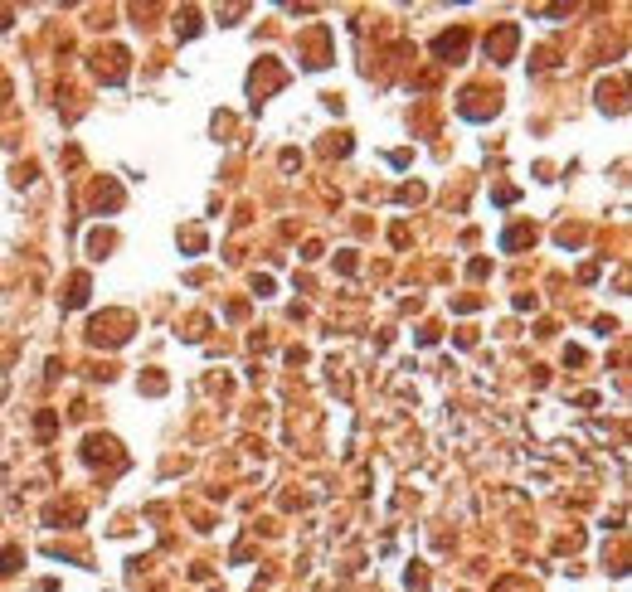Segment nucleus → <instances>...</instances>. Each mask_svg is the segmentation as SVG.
<instances>
[{"label":"nucleus","mask_w":632,"mask_h":592,"mask_svg":"<svg viewBox=\"0 0 632 592\" xmlns=\"http://www.w3.org/2000/svg\"><path fill=\"white\" fill-rule=\"evenodd\" d=\"M433 49H438V58H457L462 49H467V29H452V34H442Z\"/></svg>","instance_id":"nucleus-2"},{"label":"nucleus","mask_w":632,"mask_h":592,"mask_svg":"<svg viewBox=\"0 0 632 592\" xmlns=\"http://www.w3.org/2000/svg\"><path fill=\"white\" fill-rule=\"evenodd\" d=\"M521 243H535V228H516V233H506V248H521Z\"/></svg>","instance_id":"nucleus-3"},{"label":"nucleus","mask_w":632,"mask_h":592,"mask_svg":"<svg viewBox=\"0 0 632 592\" xmlns=\"http://www.w3.org/2000/svg\"><path fill=\"white\" fill-rule=\"evenodd\" d=\"M15 564H20V549H5L0 554V573H15Z\"/></svg>","instance_id":"nucleus-4"},{"label":"nucleus","mask_w":632,"mask_h":592,"mask_svg":"<svg viewBox=\"0 0 632 592\" xmlns=\"http://www.w3.org/2000/svg\"><path fill=\"white\" fill-rule=\"evenodd\" d=\"M516 39H521V29H516V25H496V34H487V54H492V58H511Z\"/></svg>","instance_id":"nucleus-1"}]
</instances>
